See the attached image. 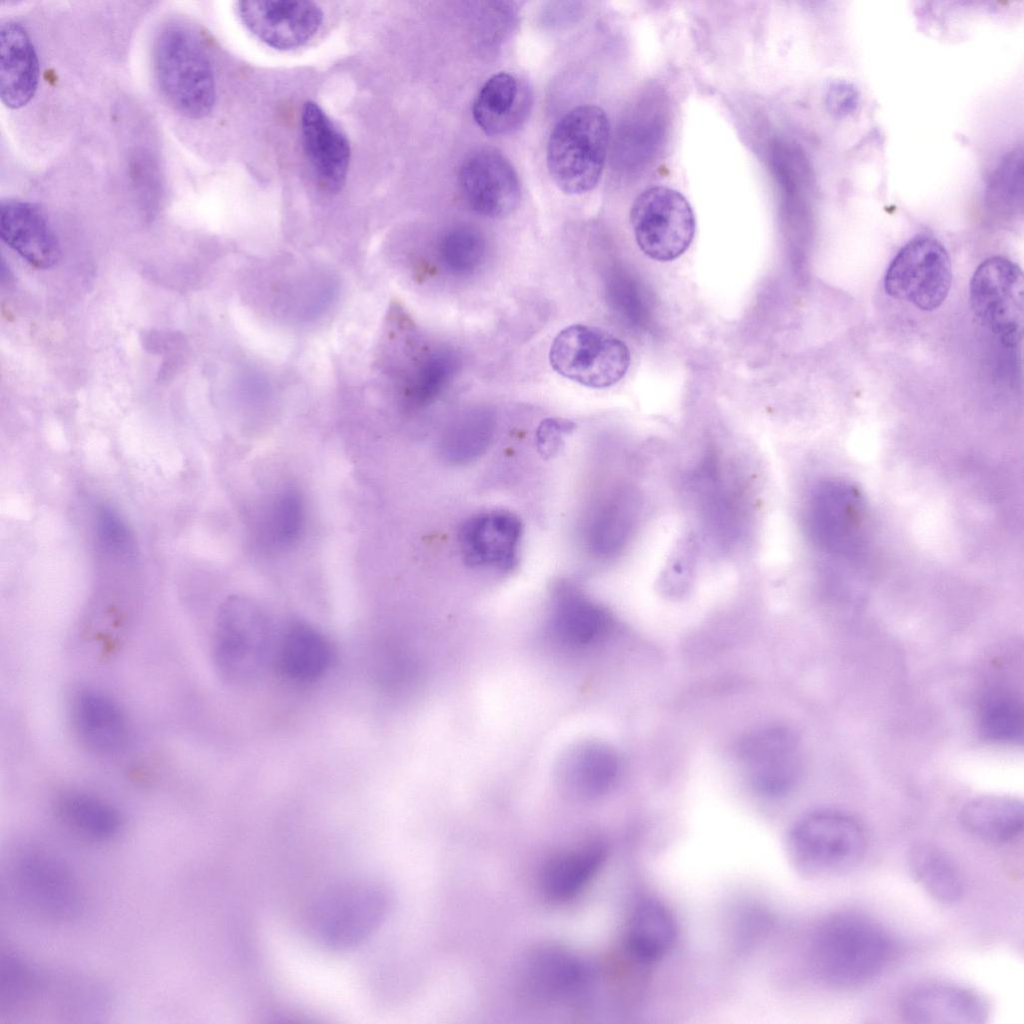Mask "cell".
I'll return each instance as SVG.
<instances>
[{
	"instance_id": "obj_1",
	"label": "cell",
	"mask_w": 1024,
	"mask_h": 1024,
	"mask_svg": "<svg viewBox=\"0 0 1024 1024\" xmlns=\"http://www.w3.org/2000/svg\"><path fill=\"white\" fill-rule=\"evenodd\" d=\"M894 952L893 939L880 923L860 913L841 912L827 918L816 930L811 959L824 982L847 988L876 977Z\"/></svg>"
},
{
	"instance_id": "obj_2",
	"label": "cell",
	"mask_w": 1024,
	"mask_h": 1024,
	"mask_svg": "<svg viewBox=\"0 0 1024 1024\" xmlns=\"http://www.w3.org/2000/svg\"><path fill=\"white\" fill-rule=\"evenodd\" d=\"M610 124L596 105H580L554 126L547 144V167L556 186L582 194L599 182L608 151Z\"/></svg>"
},
{
	"instance_id": "obj_3",
	"label": "cell",
	"mask_w": 1024,
	"mask_h": 1024,
	"mask_svg": "<svg viewBox=\"0 0 1024 1024\" xmlns=\"http://www.w3.org/2000/svg\"><path fill=\"white\" fill-rule=\"evenodd\" d=\"M154 72L169 105L182 116L200 119L213 109L215 76L197 36L183 26H170L156 40Z\"/></svg>"
},
{
	"instance_id": "obj_4",
	"label": "cell",
	"mask_w": 1024,
	"mask_h": 1024,
	"mask_svg": "<svg viewBox=\"0 0 1024 1024\" xmlns=\"http://www.w3.org/2000/svg\"><path fill=\"white\" fill-rule=\"evenodd\" d=\"M274 646L269 620L258 606L238 597L223 603L215 623L212 657L225 682L255 681L273 661Z\"/></svg>"
},
{
	"instance_id": "obj_5",
	"label": "cell",
	"mask_w": 1024,
	"mask_h": 1024,
	"mask_svg": "<svg viewBox=\"0 0 1024 1024\" xmlns=\"http://www.w3.org/2000/svg\"><path fill=\"white\" fill-rule=\"evenodd\" d=\"M866 837L852 817L837 811L819 810L798 819L791 827L786 849L795 868L808 876L839 874L863 857Z\"/></svg>"
},
{
	"instance_id": "obj_6",
	"label": "cell",
	"mask_w": 1024,
	"mask_h": 1024,
	"mask_svg": "<svg viewBox=\"0 0 1024 1024\" xmlns=\"http://www.w3.org/2000/svg\"><path fill=\"white\" fill-rule=\"evenodd\" d=\"M388 895L371 880H352L331 888L315 904L311 928L326 947L345 950L361 944L381 925Z\"/></svg>"
},
{
	"instance_id": "obj_7",
	"label": "cell",
	"mask_w": 1024,
	"mask_h": 1024,
	"mask_svg": "<svg viewBox=\"0 0 1024 1024\" xmlns=\"http://www.w3.org/2000/svg\"><path fill=\"white\" fill-rule=\"evenodd\" d=\"M10 872L15 895L34 915L65 922L82 912L84 899L78 879L54 853L26 847L13 859Z\"/></svg>"
},
{
	"instance_id": "obj_8",
	"label": "cell",
	"mask_w": 1024,
	"mask_h": 1024,
	"mask_svg": "<svg viewBox=\"0 0 1024 1024\" xmlns=\"http://www.w3.org/2000/svg\"><path fill=\"white\" fill-rule=\"evenodd\" d=\"M627 345L598 327L574 324L554 338L551 367L561 376L589 388L602 389L618 383L630 365Z\"/></svg>"
},
{
	"instance_id": "obj_9",
	"label": "cell",
	"mask_w": 1024,
	"mask_h": 1024,
	"mask_svg": "<svg viewBox=\"0 0 1024 1024\" xmlns=\"http://www.w3.org/2000/svg\"><path fill=\"white\" fill-rule=\"evenodd\" d=\"M630 222L641 251L661 262L680 257L690 247L696 230L688 200L679 191L662 185L649 187L635 198Z\"/></svg>"
},
{
	"instance_id": "obj_10",
	"label": "cell",
	"mask_w": 1024,
	"mask_h": 1024,
	"mask_svg": "<svg viewBox=\"0 0 1024 1024\" xmlns=\"http://www.w3.org/2000/svg\"><path fill=\"white\" fill-rule=\"evenodd\" d=\"M951 283L949 254L938 239L928 235L907 242L890 262L884 277L889 296L923 311L939 308Z\"/></svg>"
},
{
	"instance_id": "obj_11",
	"label": "cell",
	"mask_w": 1024,
	"mask_h": 1024,
	"mask_svg": "<svg viewBox=\"0 0 1024 1024\" xmlns=\"http://www.w3.org/2000/svg\"><path fill=\"white\" fill-rule=\"evenodd\" d=\"M867 511L862 494L841 480H827L813 490L809 525L814 542L839 557L859 554L867 538Z\"/></svg>"
},
{
	"instance_id": "obj_12",
	"label": "cell",
	"mask_w": 1024,
	"mask_h": 1024,
	"mask_svg": "<svg viewBox=\"0 0 1024 1024\" xmlns=\"http://www.w3.org/2000/svg\"><path fill=\"white\" fill-rule=\"evenodd\" d=\"M969 302L976 321L1007 343L1022 335L1024 278L1011 260L995 256L983 261L971 278Z\"/></svg>"
},
{
	"instance_id": "obj_13",
	"label": "cell",
	"mask_w": 1024,
	"mask_h": 1024,
	"mask_svg": "<svg viewBox=\"0 0 1024 1024\" xmlns=\"http://www.w3.org/2000/svg\"><path fill=\"white\" fill-rule=\"evenodd\" d=\"M738 757L752 788L767 798L787 795L803 773L800 738L786 726L772 725L749 733L738 746Z\"/></svg>"
},
{
	"instance_id": "obj_14",
	"label": "cell",
	"mask_w": 1024,
	"mask_h": 1024,
	"mask_svg": "<svg viewBox=\"0 0 1024 1024\" xmlns=\"http://www.w3.org/2000/svg\"><path fill=\"white\" fill-rule=\"evenodd\" d=\"M594 977V968L582 957L561 946L543 945L524 957L518 985L526 1000L552 1005L578 997Z\"/></svg>"
},
{
	"instance_id": "obj_15",
	"label": "cell",
	"mask_w": 1024,
	"mask_h": 1024,
	"mask_svg": "<svg viewBox=\"0 0 1024 1024\" xmlns=\"http://www.w3.org/2000/svg\"><path fill=\"white\" fill-rule=\"evenodd\" d=\"M459 187L477 214L498 218L510 214L520 200V183L509 160L494 148L470 153L459 170Z\"/></svg>"
},
{
	"instance_id": "obj_16",
	"label": "cell",
	"mask_w": 1024,
	"mask_h": 1024,
	"mask_svg": "<svg viewBox=\"0 0 1024 1024\" xmlns=\"http://www.w3.org/2000/svg\"><path fill=\"white\" fill-rule=\"evenodd\" d=\"M244 26L277 50L306 44L319 30L323 13L317 3L292 0H246L237 3Z\"/></svg>"
},
{
	"instance_id": "obj_17",
	"label": "cell",
	"mask_w": 1024,
	"mask_h": 1024,
	"mask_svg": "<svg viewBox=\"0 0 1024 1024\" xmlns=\"http://www.w3.org/2000/svg\"><path fill=\"white\" fill-rule=\"evenodd\" d=\"M522 522L506 510H488L467 518L458 542L465 564L474 569L505 572L518 561Z\"/></svg>"
},
{
	"instance_id": "obj_18",
	"label": "cell",
	"mask_w": 1024,
	"mask_h": 1024,
	"mask_svg": "<svg viewBox=\"0 0 1024 1024\" xmlns=\"http://www.w3.org/2000/svg\"><path fill=\"white\" fill-rule=\"evenodd\" d=\"M901 1015L915 1024H983L989 1006L976 991L951 984H930L907 993Z\"/></svg>"
},
{
	"instance_id": "obj_19",
	"label": "cell",
	"mask_w": 1024,
	"mask_h": 1024,
	"mask_svg": "<svg viewBox=\"0 0 1024 1024\" xmlns=\"http://www.w3.org/2000/svg\"><path fill=\"white\" fill-rule=\"evenodd\" d=\"M301 134L305 154L319 183L329 192L339 191L345 183L351 156L346 135L313 101L303 105Z\"/></svg>"
},
{
	"instance_id": "obj_20",
	"label": "cell",
	"mask_w": 1024,
	"mask_h": 1024,
	"mask_svg": "<svg viewBox=\"0 0 1024 1024\" xmlns=\"http://www.w3.org/2000/svg\"><path fill=\"white\" fill-rule=\"evenodd\" d=\"M0 237L35 268L53 267L60 259L57 237L43 213L32 203L17 199L1 201Z\"/></svg>"
},
{
	"instance_id": "obj_21",
	"label": "cell",
	"mask_w": 1024,
	"mask_h": 1024,
	"mask_svg": "<svg viewBox=\"0 0 1024 1024\" xmlns=\"http://www.w3.org/2000/svg\"><path fill=\"white\" fill-rule=\"evenodd\" d=\"M531 107L532 93L526 81L509 72H499L478 91L472 115L486 134L501 136L520 128Z\"/></svg>"
},
{
	"instance_id": "obj_22",
	"label": "cell",
	"mask_w": 1024,
	"mask_h": 1024,
	"mask_svg": "<svg viewBox=\"0 0 1024 1024\" xmlns=\"http://www.w3.org/2000/svg\"><path fill=\"white\" fill-rule=\"evenodd\" d=\"M39 80V61L23 26L8 21L0 28V96L11 109L25 106L34 96Z\"/></svg>"
},
{
	"instance_id": "obj_23",
	"label": "cell",
	"mask_w": 1024,
	"mask_h": 1024,
	"mask_svg": "<svg viewBox=\"0 0 1024 1024\" xmlns=\"http://www.w3.org/2000/svg\"><path fill=\"white\" fill-rule=\"evenodd\" d=\"M72 720L81 743L94 753L113 754L127 742L125 714L102 692L90 689L79 692L73 701Z\"/></svg>"
},
{
	"instance_id": "obj_24",
	"label": "cell",
	"mask_w": 1024,
	"mask_h": 1024,
	"mask_svg": "<svg viewBox=\"0 0 1024 1024\" xmlns=\"http://www.w3.org/2000/svg\"><path fill=\"white\" fill-rule=\"evenodd\" d=\"M678 926L673 913L661 901L645 898L635 904L625 931V946L642 964L663 959L675 946Z\"/></svg>"
},
{
	"instance_id": "obj_25",
	"label": "cell",
	"mask_w": 1024,
	"mask_h": 1024,
	"mask_svg": "<svg viewBox=\"0 0 1024 1024\" xmlns=\"http://www.w3.org/2000/svg\"><path fill=\"white\" fill-rule=\"evenodd\" d=\"M331 655L329 642L318 630L293 622L275 639L273 661L286 677L308 682L326 672Z\"/></svg>"
},
{
	"instance_id": "obj_26",
	"label": "cell",
	"mask_w": 1024,
	"mask_h": 1024,
	"mask_svg": "<svg viewBox=\"0 0 1024 1024\" xmlns=\"http://www.w3.org/2000/svg\"><path fill=\"white\" fill-rule=\"evenodd\" d=\"M606 854V846L598 840L554 854L541 871L543 893L554 901H565L574 897L599 871Z\"/></svg>"
},
{
	"instance_id": "obj_27",
	"label": "cell",
	"mask_w": 1024,
	"mask_h": 1024,
	"mask_svg": "<svg viewBox=\"0 0 1024 1024\" xmlns=\"http://www.w3.org/2000/svg\"><path fill=\"white\" fill-rule=\"evenodd\" d=\"M619 771L616 752L606 745L591 743L568 753L561 764L560 779L571 794L593 798L606 793L615 784Z\"/></svg>"
},
{
	"instance_id": "obj_28",
	"label": "cell",
	"mask_w": 1024,
	"mask_h": 1024,
	"mask_svg": "<svg viewBox=\"0 0 1024 1024\" xmlns=\"http://www.w3.org/2000/svg\"><path fill=\"white\" fill-rule=\"evenodd\" d=\"M56 815L77 836L91 842H109L123 830L120 811L110 802L81 791H69L56 801Z\"/></svg>"
},
{
	"instance_id": "obj_29",
	"label": "cell",
	"mask_w": 1024,
	"mask_h": 1024,
	"mask_svg": "<svg viewBox=\"0 0 1024 1024\" xmlns=\"http://www.w3.org/2000/svg\"><path fill=\"white\" fill-rule=\"evenodd\" d=\"M551 616L557 636L571 645L591 643L605 632L609 624L606 612L571 583H561L556 587Z\"/></svg>"
},
{
	"instance_id": "obj_30",
	"label": "cell",
	"mask_w": 1024,
	"mask_h": 1024,
	"mask_svg": "<svg viewBox=\"0 0 1024 1024\" xmlns=\"http://www.w3.org/2000/svg\"><path fill=\"white\" fill-rule=\"evenodd\" d=\"M960 821L965 830L977 838L1006 843L1022 833L1023 803L1011 796H980L965 804L960 812Z\"/></svg>"
},
{
	"instance_id": "obj_31",
	"label": "cell",
	"mask_w": 1024,
	"mask_h": 1024,
	"mask_svg": "<svg viewBox=\"0 0 1024 1024\" xmlns=\"http://www.w3.org/2000/svg\"><path fill=\"white\" fill-rule=\"evenodd\" d=\"M30 961L12 950L0 954V1016H18L41 1005L50 980Z\"/></svg>"
},
{
	"instance_id": "obj_32",
	"label": "cell",
	"mask_w": 1024,
	"mask_h": 1024,
	"mask_svg": "<svg viewBox=\"0 0 1024 1024\" xmlns=\"http://www.w3.org/2000/svg\"><path fill=\"white\" fill-rule=\"evenodd\" d=\"M907 864L913 878L935 900L952 904L964 890L963 878L952 858L934 844L919 842L908 851Z\"/></svg>"
},
{
	"instance_id": "obj_33",
	"label": "cell",
	"mask_w": 1024,
	"mask_h": 1024,
	"mask_svg": "<svg viewBox=\"0 0 1024 1024\" xmlns=\"http://www.w3.org/2000/svg\"><path fill=\"white\" fill-rule=\"evenodd\" d=\"M1023 724L1022 701L1011 691H994L983 702L979 729L984 739L1001 744L1021 742Z\"/></svg>"
},
{
	"instance_id": "obj_34",
	"label": "cell",
	"mask_w": 1024,
	"mask_h": 1024,
	"mask_svg": "<svg viewBox=\"0 0 1024 1024\" xmlns=\"http://www.w3.org/2000/svg\"><path fill=\"white\" fill-rule=\"evenodd\" d=\"M627 500L613 501L600 509L588 527L587 540L593 553L609 556L625 545L633 524Z\"/></svg>"
},
{
	"instance_id": "obj_35",
	"label": "cell",
	"mask_w": 1024,
	"mask_h": 1024,
	"mask_svg": "<svg viewBox=\"0 0 1024 1024\" xmlns=\"http://www.w3.org/2000/svg\"><path fill=\"white\" fill-rule=\"evenodd\" d=\"M492 423L486 418H474L450 429L440 444L442 457L454 465H465L479 459L491 446Z\"/></svg>"
},
{
	"instance_id": "obj_36",
	"label": "cell",
	"mask_w": 1024,
	"mask_h": 1024,
	"mask_svg": "<svg viewBox=\"0 0 1024 1024\" xmlns=\"http://www.w3.org/2000/svg\"><path fill=\"white\" fill-rule=\"evenodd\" d=\"M303 520L300 495L294 490L283 491L273 500L265 517L264 539L274 548H288L298 540Z\"/></svg>"
},
{
	"instance_id": "obj_37",
	"label": "cell",
	"mask_w": 1024,
	"mask_h": 1024,
	"mask_svg": "<svg viewBox=\"0 0 1024 1024\" xmlns=\"http://www.w3.org/2000/svg\"><path fill=\"white\" fill-rule=\"evenodd\" d=\"M486 246L480 233L469 227H457L447 232L439 243V256L451 273L467 275L481 265Z\"/></svg>"
},
{
	"instance_id": "obj_38",
	"label": "cell",
	"mask_w": 1024,
	"mask_h": 1024,
	"mask_svg": "<svg viewBox=\"0 0 1024 1024\" xmlns=\"http://www.w3.org/2000/svg\"><path fill=\"white\" fill-rule=\"evenodd\" d=\"M456 369L455 357L447 351L434 352L420 364L406 396L410 404L424 406L431 403L447 386Z\"/></svg>"
},
{
	"instance_id": "obj_39",
	"label": "cell",
	"mask_w": 1024,
	"mask_h": 1024,
	"mask_svg": "<svg viewBox=\"0 0 1024 1024\" xmlns=\"http://www.w3.org/2000/svg\"><path fill=\"white\" fill-rule=\"evenodd\" d=\"M97 540L106 555L133 557L134 539L125 519L109 505L98 508L95 517Z\"/></svg>"
},
{
	"instance_id": "obj_40",
	"label": "cell",
	"mask_w": 1024,
	"mask_h": 1024,
	"mask_svg": "<svg viewBox=\"0 0 1024 1024\" xmlns=\"http://www.w3.org/2000/svg\"><path fill=\"white\" fill-rule=\"evenodd\" d=\"M1022 150L1014 149L999 162L988 184L992 198L1015 203L1022 198Z\"/></svg>"
},
{
	"instance_id": "obj_41",
	"label": "cell",
	"mask_w": 1024,
	"mask_h": 1024,
	"mask_svg": "<svg viewBox=\"0 0 1024 1024\" xmlns=\"http://www.w3.org/2000/svg\"><path fill=\"white\" fill-rule=\"evenodd\" d=\"M860 95L856 87L846 81H833L827 87L825 103L835 116H847L857 109Z\"/></svg>"
},
{
	"instance_id": "obj_42",
	"label": "cell",
	"mask_w": 1024,
	"mask_h": 1024,
	"mask_svg": "<svg viewBox=\"0 0 1024 1024\" xmlns=\"http://www.w3.org/2000/svg\"><path fill=\"white\" fill-rule=\"evenodd\" d=\"M575 424L560 418H548L542 421L537 430V444L543 454H551L562 440L563 435L571 432Z\"/></svg>"
}]
</instances>
